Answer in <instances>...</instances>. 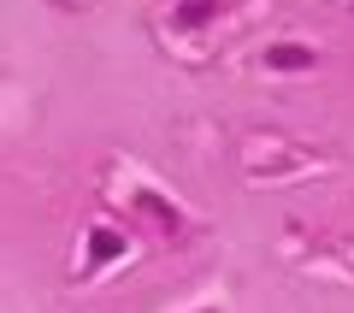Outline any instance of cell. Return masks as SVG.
<instances>
[{
  "mask_svg": "<svg viewBox=\"0 0 354 313\" xmlns=\"http://www.w3.org/2000/svg\"><path fill=\"white\" fill-rule=\"evenodd\" d=\"M130 213H142L153 225V237H183V231H189V219H183V207H177L171 195H165V189H153V184H136L130 189Z\"/></svg>",
  "mask_w": 354,
  "mask_h": 313,
  "instance_id": "1",
  "label": "cell"
},
{
  "mask_svg": "<svg viewBox=\"0 0 354 313\" xmlns=\"http://www.w3.org/2000/svg\"><path fill=\"white\" fill-rule=\"evenodd\" d=\"M124 254H130V237L118 225H106V219H95V225L83 231V266H77V272L95 278V272H106V266H118Z\"/></svg>",
  "mask_w": 354,
  "mask_h": 313,
  "instance_id": "2",
  "label": "cell"
},
{
  "mask_svg": "<svg viewBox=\"0 0 354 313\" xmlns=\"http://www.w3.org/2000/svg\"><path fill=\"white\" fill-rule=\"evenodd\" d=\"M260 65L272 77H307V71H319V48L313 42H266Z\"/></svg>",
  "mask_w": 354,
  "mask_h": 313,
  "instance_id": "3",
  "label": "cell"
},
{
  "mask_svg": "<svg viewBox=\"0 0 354 313\" xmlns=\"http://www.w3.org/2000/svg\"><path fill=\"white\" fill-rule=\"evenodd\" d=\"M230 0H171L165 6V24L177 30V36H195V30H213L218 18H225Z\"/></svg>",
  "mask_w": 354,
  "mask_h": 313,
  "instance_id": "4",
  "label": "cell"
},
{
  "mask_svg": "<svg viewBox=\"0 0 354 313\" xmlns=\"http://www.w3.org/2000/svg\"><path fill=\"white\" fill-rule=\"evenodd\" d=\"M195 313H225V307H195Z\"/></svg>",
  "mask_w": 354,
  "mask_h": 313,
  "instance_id": "5",
  "label": "cell"
}]
</instances>
